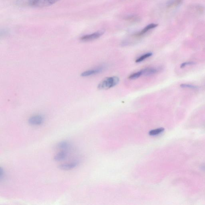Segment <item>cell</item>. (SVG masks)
Segmentation results:
<instances>
[{
    "instance_id": "cell-1",
    "label": "cell",
    "mask_w": 205,
    "mask_h": 205,
    "mask_svg": "<svg viewBox=\"0 0 205 205\" xmlns=\"http://www.w3.org/2000/svg\"><path fill=\"white\" fill-rule=\"evenodd\" d=\"M119 82V78L116 76L107 77L100 82L98 88L100 90L109 89L118 84Z\"/></svg>"
},
{
    "instance_id": "cell-2",
    "label": "cell",
    "mask_w": 205,
    "mask_h": 205,
    "mask_svg": "<svg viewBox=\"0 0 205 205\" xmlns=\"http://www.w3.org/2000/svg\"><path fill=\"white\" fill-rule=\"evenodd\" d=\"M59 1L60 0H30V6L37 8L49 7Z\"/></svg>"
},
{
    "instance_id": "cell-3",
    "label": "cell",
    "mask_w": 205,
    "mask_h": 205,
    "mask_svg": "<svg viewBox=\"0 0 205 205\" xmlns=\"http://www.w3.org/2000/svg\"><path fill=\"white\" fill-rule=\"evenodd\" d=\"M104 34V31H99L98 32L94 33L85 35L81 37V40L84 42H88L94 40L98 39L99 37H101Z\"/></svg>"
},
{
    "instance_id": "cell-4",
    "label": "cell",
    "mask_w": 205,
    "mask_h": 205,
    "mask_svg": "<svg viewBox=\"0 0 205 205\" xmlns=\"http://www.w3.org/2000/svg\"><path fill=\"white\" fill-rule=\"evenodd\" d=\"M44 122V118L41 115L31 116L28 120V123L32 126H39Z\"/></svg>"
},
{
    "instance_id": "cell-5",
    "label": "cell",
    "mask_w": 205,
    "mask_h": 205,
    "mask_svg": "<svg viewBox=\"0 0 205 205\" xmlns=\"http://www.w3.org/2000/svg\"><path fill=\"white\" fill-rule=\"evenodd\" d=\"M158 26V25L157 24L155 23H151L149 24V25H148L147 26H145L144 28L141 31H139V32L137 33H136L135 36L136 37H141L144 36V35H145V34L147 33L148 31H150V30H153V29L157 27Z\"/></svg>"
},
{
    "instance_id": "cell-6",
    "label": "cell",
    "mask_w": 205,
    "mask_h": 205,
    "mask_svg": "<svg viewBox=\"0 0 205 205\" xmlns=\"http://www.w3.org/2000/svg\"><path fill=\"white\" fill-rule=\"evenodd\" d=\"M103 68L102 67H99L98 68L87 70V71H84L81 74V76L82 77H87L93 75L97 74L102 71Z\"/></svg>"
},
{
    "instance_id": "cell-7",
    "label": "cell",
    "mask_w": 205,
    "mask_h": 205,
    "mask_svg": "<svg viewBox=\"0 0 205 205\" xmlns=\"http://www.w3.org/2000/svg\"><path fill=\"white\" fill-rule=\"evenodd\" d=\"M78 162H72L71 163H65V164L59 165L58 167L59 169L63 170H69L76 168L77 166H78Z\"/></svg>"
},
{
    "instance_id": "cell-8",
    "label": "cell",
    "mask_w": 205,
    "mask_h": 205,
    "mask_svg": "<svg viewBox=\"0 0 205 205\" xmlns=\"http://www.w3.org/2000/svg\"><path fill=\"white\" fill-rule=\"evenodd\" d=\"M142 75L145 76H152L157 73L158 69L156 68H147L141 70Z\"/></svg>"
},
{
    "instance_id": "cell-9",
    "label": "cell",
    "mask_w": 205,
    "mask_h": 205,
    "mask_svg": "<svg viewBox=\"0 0 205 205\" xmlns=\"http://www.w3.org/2000/svg\"><path fill=\"white\" fill-rule=\"evenodd\" d=\"M67 156V153L65 151H61L54 156V160L56 162H60L65 159Z\"/></svg>"
},
{
    "instance_id": "cell-10",
    "label": "cell",
    "mask_w": 205,
    "mask_h": 205,
    "mask_svg": "<svg viewBox=\"0 0 205 205\" xmlns=\"http://www.w3.org/2000/svg\"><path fill=\"white\" fill-rule=\"evenodd\" d=\"M165 129L163 127L156 129L151 130L149 132V135L151 136H156L159 135L164 132Z\"/></svg>"
},
{
    "instance_id": "cell-11",
    "label": "cell",
    "mask_w": 205,
    "mask_h": 205,
    "mask_svg": "<svg viewBox=\"0 0 205 205\" xmlns=\"http://www.w3.org/2000/svg\"><path fill=\"white\" fill-rule=\"evenodd\" d=\"M70 143L68 141H61L58 143L57 145V147L58 148L61 149V150H67L70 148Z\"/></svg>"
},
{
    "instance_id": "cell-12",
    "label": "cell",
    "mask_w": 205,
    "mask_h": 205,
    "mask_svg": "<svg viewBox=\"0 0 205 205\" xmlns=\"http://www.w3.org/2000/svg\"><path fill=\"white\" fill-rule=\"evenodd\" d=\"M125 19L127 21L133 23L138 22L140 20V18L136 15L127 16L125 18Z\"/></svg>"
},
{
    "instance_id": "cell-13",
    "label": "cell",
    "mask_w": 205,
    "mask_h": 205,
    "mask_svg": "<svg viewBox=\"0 0 205 205\" xmlns=\"http://www.w3.org/2000/svg\"><path fill=\"white\" fill-rule=\"evenodd\" d=\"M152 55V53H147L146 54L141 56L139 58H138V59H137L135 61V62L137 63L141 62L145 60V59L151 57Z\"/></svg>"
},
{
    "instance_id": "cell-14",
    "label": "cell",
    "mask_w": 205,
    "mask_h": 205,
    "mask_svg": "<svg viewBox=\"0 0 205 205\" xmlns=\"http://www.w3.org/2000/svg\"><path fill=\"white\" fill-rule=\"evenodd\" d=\"M141 76H142V74L141 71V70L140 71L130 75L129 77V79H135L139 78Z\"/></svg>"
},
{
    "instance_id": "cell-15",
    "label": "cell",
    "mask_w": 205,
    "mask_h": 205,
    "mask_svg": "<svg viewBox=\"0 0 205 205\" xmlns=\"http://www.w3.org/2000/svg\"><path fill=\"white\" fill-rule=\"evenodd\" d=\"M180 86L182 88L191 89H197L198 88L197 86L194 85L187 84H182L180 85Z\"/></svg>"
},
{
    "instance_id": "cell-16",
    "label": "cell",
    "mask_w": 205,
    "mask_h": 205,
    "mask_svg": "<svg viewBox=\"0 0 205 205\" xmlns=\"http://www.w3.org/2000/svg\"><path fill=\"white\" fill-rule=\"evenodd\" d=\"M195 64H196V63L194 62H184L181 64V65H180V68H183L187 65H195Z\"/></svg>"
},
{
    "instance_id": "cell-17",
    "label": "cell",
    "mask_w": 205,
    "mask_h": 205,
    "mask_svg": "<svg viewBox=\"0 0 205 205\" xmlns=\"http://www.w3.org/2000/svg\"><path fill=\"white\" fill-rule=\"evenodd\" d=\"M4 171L2 170V168H1V175H0V177H1V179H2V177H4Z\"/></svg>"
}]
</instances>
